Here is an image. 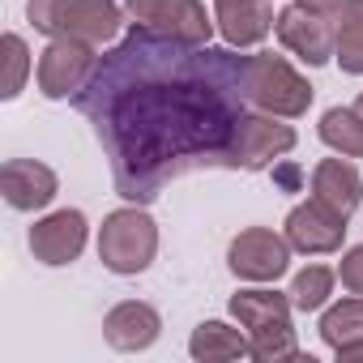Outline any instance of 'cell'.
Here are the masks:
<instances>
[{"instance_id":"obj_1","label":"cell","mask_w":363,"mask_h":363,"mask_svg":"<svg viewBox=\"0 0 363 363\" xmlns=\"http://www.w3.org/2000/svg\"><path fill=\"white\" fill-rule=\"evenodd\" d=\"M248 56L235 48H193L133 26L99 56L77 94L111 158L116 193L150 206L171 179L197 167H231L248 116Z\"/></svg>"},{"instance_id":"obj_2","label":"cell","mask_w":363,"mask_h":363,"mask_svg":"<svg viewBox=\"0 0 363 363\" xmlns=\"http://www.w3.org/2000/svg\"><path fill=\"white\" fill-rule=\"evenodd\" d=\"M26 18L48 39H82V43H111L124 26V9L116 0H26Z\"/></svg>"},{"instance_id":"obj_3","label":"cell","mask_w":363,"mask_h":363,"mask_svg":"<svg viewBox=\"0 0 363 363\" xmlns=\"http://www.w3.org/2000/svg\"><path fill=\"white\" fill-rule=\"evenodd\" d=\"M154 252H158V227L154 218L145 214V206H120L103 218L99 227V261L120 274V278H133V274H145L154 265Z\"/></svg>"},{"instance_id":"obj_4","label":"cell","mask_w":363,"mask_h":363,"mask_svg":"<svg viewBox=\"0 0 363 363\" xmlns=\"http://www.w3.org/2000/svg\"><path fill=\"white\" fill-rule=\"evenodd\" d=\"M312 94L316 90L308 86V77L286 56H274V52L248 56V103L257 111H269V116H282V120H299V116H308Z\"/></svg>"},{"instance_id":"obj_5","label":"cell","mask_w":363,"mask_h":363,"mask_svg":"<svg viewBox=\"0 0 363 363\" xmlns=\"http://www.w3.org/2000/svg\"><path fill=\"white\" fill-rule=\"evenodd\" d=\"M124 13L133 18V26H145L154 35L193 43V48H206L210 35L218 30V22L206 13L201 0H124Z\"/></svg>"},{"instance_id":"obj_6","label":"cell","mask_w":363,"mask_h":363,"mask_svg":"<svg viewBox=\"0 0 363 363\" xmlns=\"http://www.w3.org/2000/svg\"><path fill=\"white\" fill-rule=\"evenodd\" d=\"M99 69V52L94 43H82V39H52L39 56V69H35V82H39V94L43 99H77L86 90V82L94 77Z\"/></svg>"},{"instance_id":"obj_7","label":"cell","mask_w":363,"mask_h":363,"mask_svg":"<svg viewBox=\"0 0 363 363\" xmlns=\"http://www.w3.org/2000/svg\"><path fill=\"white\" fill-rule=\"evenodd\" d=\"M274 35H278V43H282L291 56H299L308 69H320V65L333 60V43H337V35H333V13L312 9V5H303V0H295V5H286V9L278 13Z\"/></svg>"},{"instance_id":"obj_8","label":"cell","mask_w":363,"mask_h":363,"mask_svg":"<svg viewBox=\"0 0 363 363\" xmlns=\"http://www.w3.org/2000/svg\"><path fill=\"white\" fill-rule=\"evenodd\" d=\"M291 240L269 227H244L227 248V269L240 282H278L291 269Z\"/></svg>"},{"instance_id":"obj_9","label":"cell","mask_w":363,"mask_h":363,"mask_svg":"<svg viewBox=\"0 0 363 363\" xmlns=\"http://www.w3.org/2000/svg\"><path fill=\"white\" fill-rule=\"evenodd\" d=\"M291 150H295V128L282 124V116L248 111L240 124V141H235V171H265Z\"/></svg>"},{"instance_id":"obj_10","label":"cell","mask_w":363,"mask_h":363,"mask_svg":"<svg viewBox=\"0 0 363 363\" xmlns=\"http://www.w3.org/2000/svg\"><path fill=\"white\" fill-rule=\"evenodd\" d=\"M346 223H350V218L333 214L329 206H320V201L312 197V201H299V206L286 214L282 235L291 240L295 252H303V257H325V252H337V248H342Z\"/></svg>"},{"instance_id":"obj_11","label":"cell","mask_w":363,"mask_h":363,"mask_svg":"<svg viewBox=\"0 0 363 363\" xmlns=\"http://www.w3.org/2000/svg\"><path fill=\"white\" fill-rule=\"evenodd\" d=\"M0 193H5L9 210L18 214H35V210H48L60 193V179L48 162H35V158H9L0 167Z\"/></svg>"},{"instance_id":"obj_12","label":"cell","mask_w":363,"mask_h":363,"mask_svg":"<svg viewBox=\"0 0 363 363\" xmlns=\"http://www.w3.org/2000/svg\"><path fill=\"white\" fill-rule=\"evenodd\" d=\"M86 235H90V223L82 210H56L30 227V252L43 265H73L86 248Z\"/></svg>"},{"instance_id":"obj_13","label":"cell","mask_w":363,"mask_h":363,"mask_svg":"<svg viewBox=\"0 0 363 363\" xmlns=\"http://www.w3.org/2000/svg\"><path fill=\"white\" fill-rule=\"evenodd\" d=\"M162 333V316L158 308L141 303V299H124L116 303L107 316H103V337L111 350H124V354H137V350H150Z\"/></svg>"},{"instance_id":"obj_14","label":"cell","mask_w":363,"mask_h":363,"mask_svg":"<svg viewBox=\"0 0 363 363\" xmlns=\"http://www.w3.org/2000/svg\"><path fill=\"white\" fill-rule=\"evenodd\" d=\"M214 22L227 48L244 52L257 48L274 35V0H231V5H214Z\"/></svg>"},{"instance_id":"obj_15","label":"cell","mask_w":363,"mask_h":363,"mask_svg":"<svg viewBox=\"0 0 363 363\" xmlns=\"http://www.w3.org/2000/svg\"><path fill=\"white\" fill-rule=\"evenodd\" d=\"M312 197L320 206H329L333 214L350 218L363 201V175L350 158H320L312 167Z\"/></svg>"},{"instance_id":"obj_16","label":"cell","mask_w":363,"mask_h":363,"mask_svg":"<svg viewBox=\"0 0 363 363\" xmlns=\"http://www.w3.org/2000/svg\"><path fill=\"white\" fill-rule=\"evenodd\" d=\"M189 354L197 363H227V359H252V337L231 329L227 320H201L189 337Z\"/></svg>"},{"instance_id":"obj_17","label":"cell","mask_w":363,"mask_h":363,"mask_svg":"<svg viewBox=\"0 0 363 363\" xmlns=\"http://www.w3.org/2000/svg\"><path fill=\"white\" fill-rule=\"evenodd\" d=\"M291 312H295V303H291V295H282V291H269V286H252V291H235L231 295V316L240 320V329H265V325H274V320H291Z\"/></svg>"},{"instance_id":"obj_18","label":"cell","mask_w":363,"mask_h":363,"mask_svg":"<svg viewBox=\"0 0 363 363\" xmlns=\"http://www.w3.org/2000/svg\"><path fill=\"white\" fill-rule=\"evenodd\" d=\"M333 60L342 65V73L363 77V0H342L333 9Z\"/></svg>"},{"instance_id":"obj_19","label":"cell","mask_w":363,"mask_h":363,"mask_svg":"<svg viewBox=\"0 0 363 363\" xmlns=\"http://www.w3.org/2000/svg\"><path fill=\"white\" fill-rule=\"evenodd\" d=\"M320 141L342 158H363V116L354 107H329L316 124Z\"/></svg>"},{"instance_id":"obj_20","label":"cell","mask_w":363,"mask_h":363,"mask_svg":"<svg viewBox=\"0 0 363 363\" xmlns=\"http://www.w3.org/2000/svg\"><path fill=\"white\" fill-rule=\"evenodd\" d=\"M320 337L329 350H342L350 342H363V295H350V299H337L320 312Z\"/></svg>"},{"instance_id":"obj_21","label":"cell","mask_w":363,"mask_h":363,"mask_svg":"<svg viewBox=\"0 0 363 363\" xmlns=\"http://www.w3.org/2000/svg\"><path fill=\"white\" fill-rule=\"evenodd\" d=\"M333 282H337V269H329V265H308V269H299L295 274V282H291V303H295V312H320L325 303H329V295H333Z\"/></svg>"},{"instance_id":"obj_22","label":"cell","mask_w":363,"mask_h":363,"mask_svg":"<svg viewBox=\"0 0 363 363\" xmlns=\"http://www.w3.org/2000/svg\"><path fill=\"white\" fill-rule=\"evenodd\" d=\"M252 359L257 363H286V359H303L299 354V342H295V329L291 320H274L265 329H252Z\"/></svg>"},{"instance_id":"obj_23","label":"cell","mask_w":363,"mask_h":363,"mask_svg":"<svg viewBox=\"0 0 363 363\" xmlns=\"http://www.w3.org/2000/svg\"><path fill=\"white\" fill-rule=\"evenodd\" d=\"M0 56H5V77H0V99H18L26 77H30V48L22 35H5L0 39Z\"/></svg>"},{"instance_id":"obj_24","label":"cell","mask_w":363,"mask_h":363,"mask_svg":"<svg viewBox=\"0 0 363 363\" xmlns=\"http://www.w3.org/2000/svg\"><path fill=\"white\" fill-rule=\"evenodd\" d=\"M337 282H342V291L363 295V244H354V248L342 252V261H337Z\"/></svg>"},{"instance_id":"obj_25","label":"cell","mask_w":363,"mask_h":363,"mask_svg":"<svg viewBox=\"0 0 363 363\" xmlns=\"http://www.w3.org/2000/svg\"><path fill=\"white\" fill-rule=\"evenodd\" d=\"M333 354H337V363H363V342H350V346H342Z\"/></svg>"},{"instance_id":"obj_26","label":"cell","mask_w":363,"mask_h":363,"mask_svg":"<svg viewBox=\"0 0 363 363\" xmlns=\"http://www.w3.org/2000/svg\"><path fill=\"white\" fill-rule=\"evenodd\" d=\"M303 5H312V9H325V13H333L342 0H303Z\"/></svg>"},{"instance_id":"obj_27","label":"cell","mask_w":363,"mask_h":363,"mask_svg":"<svg viewBox=\"0 0 363 363\" xmlns=\"http://www.w3.org/2000/svg\"><path fill=\"white\" fill-rule=\"evenodd\" d=\"M354 111H359V116H363V94H359V99H354Z\"/></svg>"},{"instance_id":"obj_28","label":"cell","mask_w":363,"mask_h":363,"mask_svg":"<svg viewBox=\"0 0 363 363\" xmlns=\"http://www.w3.org/2000/svg\"><path fill=\"white\" fill-rule=\"evenodd\" d=\"M214 5H231V0H214Z\"/></svg>"}]
</instances>
